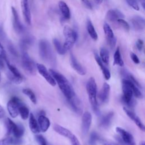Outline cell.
I'll list each match as a JSON object with an SVG mask.
<instances>
[{"instance_id": "30", "label": "cell", "mask_w": 145, "mask_h": 145, "mask_svg": "<svg viewBox=\"0 0 145 145\" xmlns=\"http://www.w3.org/2000/svg\"><path fill=\"white\" fill-rule=\"evenodd\" d=\"M53 43L56 51L59 54L63 55L66 53V50L63 48V45H62L61 42L57 39H54L53 40Z\"/></svg>"}, {"instance_id": "43", "label": "cell", "mask_w": 145, "mask_h": 145, "mask_svg": "<svg viewBox=\"0 0 145 145\" xmlns=\"http://www.w3.org/2000/svg\"><path fill=\"white\" fill-rule=\"evenodd\" d=\"M69 139L72 145H81L79 140L74 134H72L71 137L69 138Z\"/></svg>"}, {"instance_id": "26", "label": "cell", "mask_w": 145, "mask_h": 145, "mask_svg": "<svg viewBox=\"0 0 145 145\" xmlns=\"http://www.w3.org/2000/svg\"><path fill=\"white\" fill-rule=\"evenodd\" d=\"M54 130L61 135H62L66 138H70L73 134L69 129L57 124H54L53 126Z\"/></svg>"}, {"instance_id": "46", "label": "cell", "mask_w": 145, "mask_h": 145, "mask_svg": "<svg viewBox=\"0 0 145 145\" xmlns=\"http://www.w3.org/2000/svg\"><path fill=\"white\" fill-rule=\"evenodd\" d=\"M0 58L1 59H4L5 60L7 59L6 52L3 49V47L2 46V44L0 42Z\"/></svg>"}, {"instance_id": "25", "label": "cell", "mask_w": 145, "mask_h": 145, "mask_svg": "<svg viewBox=\"0 0 145 145\" xmlns=\"http://www.w3.org/2000/svg\"><path fill=\"white\" fill-rule=\"evenodd\" d=\"M58 7L59 10L62 14V16L66 20H68L70 18V11L67 5L62 1H60L58 2Z\"/></svg>"}, {"instance_id": "9", "label": "cell", "mask_w": 145, "mask_h": 145, "mask_svg": "<svg viewBox=\"0 0 145 145\" xmlns=\"http://www.w3.org/2000/svg\"><path fill=\"white\" fill-rule=\"evenodd\" d=\"M36 66L39 73L47 81V82L50 85L55 86L56 82L53 77L52 76L49 71L47 70L46 67L41 63H37Z\"/></svg>"}, {"instance_id": "32", "label": "cell", "mask_w": 145, "mask_h": 145, "mask_svg": "<svg viewBox=\"0 0 145 145\" xmlns=\"http://www.w3.org/2000/svg\"><path fill=\"white\" fill-rule=\"evenodd\" d=\"M100 57L104 63L108 64L109 59V51L105 48H101L100 51Z\"/></svg>"}, {"instance_id": "36", "label": "cell", "mask_w": 145, "mask_h": 145, "mask_svg": "<svg viewBox=\"0 0 145 145\" xmlns=\"http://www.w3.org/2000/svg\"><path fill=\"white\" fill-rule=\"evenodd\" d=\"M22 92L24 94H25V95H27L29 99H30V100L33 103V104H36V97L35 95V93H33V92L29 88H24L22 90Z\"/></svg>"}, {"instance_id": "34", "label": "cell", "mask_w": 145, "mask_h": 145, "mask_svg": "<svg viewBox=\"0 0 145 145\" xmlns=\"http://www.w3.org/2000/svg\"><path fill=\"white\" fill-rule=\"evenodd\" d=\"M6 62V64H7V67L8 69H9L10 70V72L13 75L18 76V77H20V78H23L22 75L21 74V73L19 72V71L18 70V69L15 67L14 66V65H11L10 63V62H8V61L6 59H5Z\"/></svg>"}, {"instance_id": "31", "label": "cell", "mask_w": 145, "mask_h": 145, "mask_svg": "<svg viewBox=\"0 0 145 145\" xmlns=\"http://www.w3.org/2000/svg\"><path fill=\"white\" fill-rule=\"evenodd\" d=\"M19 114L20 115V117L23 120H27L29 117V111L28 108L23 104H22L19 108Z\"/></svg>"}, {"instance_id": "44", "label": "cell", "mask_w": 145, "mask_h": 145, "mask_svg": "<svg viewBox=\"0 0 145 145\" xmlns=\"http://www.w3.org/2000/svg\"><path fill=\"white\" fill-rule=\"evenodd\" d=\"M82 4L88 9L92 10L93 8V5L90 0H81Z\"/></svg>"}, {"instance_id": "35", "label": "cell", "mask_w": 145, "mask_h": 145, "mask_svg": "<svg viewBox=\"0 0 145 145\" xmlns=\"http://www.w3.org/2000/svg\"><path fill=\"white\" fill-rule=\"evenodd\" d=\"M24 133V127L21 123L17 124L16 128L12 134L14 137L16 138H21Z\"/></svg>"}, {"instance_id": "16", "label": "cell", "mask_w": 145, "mask_h": 145, "mask_svg": "<svg viewBox=\"0 0 145 145\" xmlns=\"http://www.w3.org/2000/svg\"><path fill=\"white\" fill-rule=\"evenodd\" d=\"M130 22L134 29L136 31H142L145 27V20L142 16H135L131 19Z\"/></svg>"}, {"instance_id": "24", "label": "cell", "mask_w": 145, "mask_h": 145, "mask_svg": "<svg viewBox=\"0 0 145 145\" xmlns=\"http://www.w3.org/2000/svg\"><path fill=\"white\" fill-rule=\"evenodd\" d=\"M21 138L8 137L0 139V145H20L22 144Z\"/></svg>"}, {"instance_id": "18", "label": "cell", "mask_w": 145, "mask_h": 145, "mask_svg": "<svg viewBox=\"0 0 145 145\" xmlns=\"http://www.w3.org/2000/svg\"><path fill=\"white\" fill-rule=\"evenodd\" d=\"M123 109L125 113L127 114V116L131 120H133L134 123L136 124V125L142 131L145 130V127L144 124L142 122L141 120L139 119V118L135 114L134 112H133L132 110L129 109L128 108L126 107H123Z\"/></svg>"}, {"instance_id": "23", "label": "cell", "mask_w": 145, "mask_h": 145, "mask_svg": "<svg viewBox=\"0 0 145 145\" xmlns=\"http://www.w3.org/2000/svg\"><path fill=\"white\" fill-rule=\"evenodd\" d=\"M113 116L114 113L113 112H110L103 116L100 120V126L103 128H108L112 122Z\"/></svg>"}, {"instance_id": "52", "label": "cell", "mask_w": 145, "mask_h": 145, "mask_svg": "<svg viewBox=\"0 0 145 145\" xmlns=\"http://www.w3.org/2000/svg\"><path fill=\"white\" fill-rule=\"evenodd\" d=\"M4 67V64L2 61V59L0 58V69H3Z\"/></svg>"}, {"instance_id": "22", "label": "cell", "mask_w": 145, "mask_h": 145, "mask_svg": "<svg viewBox=\"0 0 145 145\" xmlns=\"http://www.w3.org/2000/svg\"><path fill=\"white\" fill-rule=\"evenodd\" d=\"M29 127L31 131L34 134H37L40 132L37 121L32 113H30L29 115Z\"/></svg>"}, {"instance_id": "28", "label": "cell", "mask_w": 145, "mask_h": 145, "mask_svg": "<svg viewBox=\"0 0 145 145\" xmlns=\"http://www.w3.org/2000/svg\"><path fill=\"white\" fill-rule=\"evenodd\" d=\"M87 30L89 35L93 40L96 41L97 40V34L91 21L89 19H88L87 22Z\"/></svg>"}, {"instance_id": "6", "label": "cell", "mask_w": 145, "mask_h": 145, "mask_svg": "<svg viewBox=\"0 0 145 145\" xmlns=\"http://www.w3.org/2000/svg\"><path fill=\"white\" fill-rule=\"evenodd\" d=\"M22 65L23 68L27 73L31 75L35 74L36 66L25 51L22 52Z\"/></svg>"}, {"instance_id": "13", "label": "cell", "mask_w": 145, "mask_h": 145, "mask_svg": "<svg viewBox=\"0 0 145 145\" xmlns=\"http://www.w3.org/2000/svg\"><path fill=\"white\" fill-rule=\"evenodd\" d=\"M20 5L22 8V11L25 22L28 24H31V15L29 7L28 0H20Z\"/></svg>"}, {"instance_id": "49", "label": "cell", "mask_w": 145, "mask_h": 145, "mask_svg": "<svg viewBox=\"0 0 145 145\" xmlns=\"http://www.w3.org/2000/svg\"><path fill=\"white\" fill-rule=\"evenodd\" d=\"M5 116V111L3 108L0 105V119L4 118Z\"/></svg>"}, {"instance_id": "53", "label": "cell", "mask_w": 145, "mask_h": 145, "mask_svg": "<svg viewBox=\"0 0 145 145\" xmlns=\"http://www.w3.org/2000/svg\"><path fill=\"white\" fill-rule=\"evenodd\" d=\"M140 145H145L144 142H142L140 143Z\"/></svg>"}, {"instance_id": "8", "label": "cell", "mask_w": 145, "mask_h": 145, "mask_svg": "<svg viewBox=\"0 0 145 145\" xmlns=\"http://www.w3.org/2000/svg\"><path fill=\"white\" fill-rule=\"evenodd\" d=\"M116 131L117 133L120 135L118 139L120 141L126 145H135V142L133 136L128 131H127L124 129L117 127L116 128Z\"/></svg>"}, {"instance_id": "12", "label": "cell", "mask_w": 145, "mask_h": 145, "mask_svg": "<svg viewBox=\"0 0 145 145\" xmlns=\"http://www.w3.org/2000/svg\"><path fill=\"white\" fill-rule=\"evenodd\" d=\"M11 11H12V17H13L14 28L17 33H21L24 31V28L19 20V15L17 12V11L14 7H11Z\"/></svg>"}, {"instance_id": "33", "label": "cell", "mask_w": 145, "mask_h": 145, "mask_svg": "<svg viewBox=\"0 0 145 145\" xmlns=\"http://www.w3.org/2000/svg\"><path fill=\"white\" fill-rule=\"evenodd\" d=\"M128 79V82L129 83V85L133 91V95L137 98H142V93L140 92V91L139 90V89L138 88V87L137 86H136L132 81H131L130 79Z\"/></svg>"}, {"instance_id": "41", "label": "cell", "mask_w": 145, "mask_h": 145, "mask_svg": "<svg viewBox=\"0 0 145 145\" xmlns=\"http://www.w3.org/2000/svg\"><path fill=\"white\" fill-rule=\"evenodd\" d=\"M127 4L131 7L133 9L139 11V6L137 0H125Z\"/></svg>"}, {"instance_id": "50", "label": "cell", "mask_w": 145, "mask_h": 145, "mask_svg": "<svg viewBox=\"0 0 145 145\" xmlns=\"http://www.w3.org/2000/svg\"><path fill=\"white\" fill-rule=\"evenodd\" d=\"M93 1L97 5H100L103 1V0H93Z\"/></svg>"}, {"instance_id": "42", "label": "cell", "mask_w": 145, "mask_h": 145, "mask_svg": "<svg viewBox=\"0 0 145 145\" xmlns=\"http://www.w3.org/2000/svg\"><path fill=\"white\" fill-rule=\"evenodd\" d=\"M35 138H36V140H37L39 145H47L46 139L42 135L37 134Z\"/></svg>"}, {"instance_id": "51", "label": "cell", "mask_w": 145, "mask_h": 145, "mask_svg": "<svg viewBox=\"0 0 145 145\" xmlns=\"http://www.w3.org/2000/svg\"><path fill=\"white\" fill-rule=\"evenodd\" d=\"M3 36V30L1 28V27H0V37L2 38Z\"/></svg>"}, {"instance_id": "38", "label": "cell", "mask_w": 145, "mask_h": 145, "mask_svg": "<svg viewBox=\"0 0 145 145\" xmlns=\"http://www.w3.org/2000/svg\"><path fill=\"white\" fill-rule=\"evenodd\" d=\"M99 135L95 131H93L91 133L89 138V144L90 145H95L97 141L99 140Z\"/></svg>"}, {"instance_id": "48", "label": "cell", "mask_w": 145, "mask_h": 145, "mask_svg": "<svg viewBox=\"0 0 145 145\" xmlns=\"http://www.w3.org/2000/svg\"><path fill=\"white\" fill-rule=\"evenodd\" d=\"M100 142L102 144V145H120L117 143H114L112 142H110V141H108L106 140H104V139H101Z\"/></svg>"}, {"instance_id": "54", "label": "cell", "mask_w": 145, "mask_h": 145, "mask_svg": "<svg viewBox=\"0 0 145 145\" xmlns=\"http://www.w3.org/2000/svg\"><path fill=\"white\" fill-rule=\"evenodd\" d=\"M1 80V72H0V82Z\"/></svg>"}, {"instance_id": "27", "label": "cell", "mask_w": 145, "mask_h": 145, "mask_svg": "<svg viewBox=\"0 0 145 145\" xmlns=\"http://www.w3.org/2000/svg\"><path fill=\"white\" fill-rule=\"evenodd\" d=\"M5 124L6 128V135H10L12 134L15 131L17 124L14 122L10 118H7L5 121Z\"/></svg>"}, {"instance_id": "10", "label": "cell", "mask_w": 145, "mask_h": 145, "mask_svg": "<svg viewBox=\"0 0 145 145\" xmlns=\"http://www.w3.org/2000/svg\"><path fill=\"white\" fill-rule=\"evenodd\" d=\"M103 31L106 37V40L107 41V42L108 45L110 46V47L113 49L116 45L117 39L114 36V33L111 28V27L109 26V25L106 23H104L103 25Z\"/></svg>"}, {"instance_id": "21", "label": "cell", "mask_w": 145, "mask_h": 145, "mask_svg": "<svg viewBox=\"0 0 145 145\" xmlns=\"http://www.w3.org/2000/svg\"><path fill=\"white\" fill-rule=\"evenodd\" d=\"M34 41L35 38L32 36H26L23 37L20 41V46L22 52H26V50L33 45Z\"/></svg>"}, {"instance_id": "29", "label": "cell", "mask_w": 145, "mask_h": 145, "mask_svg": "<svg viewBox=\"0 0 145 145\" xmlns=\"http://www.w3.org/2000/svg\"><path fill=\"white\" fill-rule=\"evenodd\" d=\"M113 65H118L120 66H123L124 65L123 61L121 57L120 48L118 47L116 50L114 54V61Z\"/></svg>"}, {"instance_id": "2", "label": "cell", "mask_w": 145, "mask_h": 145, "mask_svg": "<svg viewBox=\"0 0 145 145\" xmlns=\"http://www.w3.org/2000/svg\"><path fill=\"white\" fill-rule=\"evenodd\" d=\"M39 51L40 57L43 61L51 65H55L56 56L48 41L41 40L39 42Z\"/></svg>"}, {"instance_id": "5", "label": "cell", "mask_w": 145, "mask_h": 145, "mask_svg": "<svg viewBox=\"0 0 145 145\" xmlns=\"http://www.w3.org/2000/svg\"><path fill=\"white\" fill-rule=\"evenodd\" d=\"M122 88L123 92V96H122V101L128 106H133L135 103L133 99V93L127 79H123L122 80Z\"/></svg>"}, {"instance_id": "1", "label": "cell", "mask_w": 145, "mask_h": 145, "mask_svg": "<svg viewBox=\"0 0 145 145\" xmlns=\"http://www.w3.org/2000/svg\"><path fill=\"white\" fill-rule=\"evenodd\" d=\"M49 72L54 79L56 83L58 84L60 90L63 93L67 100L76 96L71 84L63 75L53 69H49Z\"/></svg>"}, {"instance_id": "37", "label": "cell", "mask_w": 145, "mask_h": 145, "mask_svg": "<svg viewBox=\"0 0 145 145\" xmlns=\"http://www.w3.org/2000/svg\"><path fill=\"white\" fill-rule=\"evenodd\" d=\"M7 77L10 80H11L12 83L16 84H20L23 80V78H20V77H18L14 75H13L12 74H11L10 72L7 73Z\"/></svg>"}, {"instance_id": "3", "label": "cell", "mask_w": 145, "mask_h": 145, "mask_svg": "<svg viewBox=\"0 0 145 145\" xmlns=\"http://www.w3.org/2000/svg\"><path fill=\"white\" fill-rule=\"evenodd\" d=\"M86 89L89 101L92 106V108L94 112L99 115L100 111L97 100V85L95 80L93 77H91L88 79L86 85Z\"/></svg>"}, {"instance_id": "40", "label": "cell", "mask_w": 145, "mask_h": 145, "mask_svg": "<svg viewBox=\"0 0 145 145\" xmlns=\"http://www.w3.org/2000/svg\"><path fill=\"white\" fill-rule=\"evenodd\" d=\"M117 22L127 32H128L130 29V25L128 23L125 21L123 19H119L117 20Z\"/></svg>"}, {"instance_id": "7", "label": "cell", "mask_w": 145, "mask_h": 145, "mask_svg": "<svg viewBox=\"0 0 145 145\" xmlns=\"http://www.w3.org/2000/svg\"><path fill=\"white\" fill-rule=\"evenodd\" d=\"M23 104L22 101L16 96L12 97L7 104V108L10 116L16 118L19 114V108Z\"/></svg>"}, {"instance_id": "19", "label": "cell", "mask_w": 145, "mask_h": 145, "mask_svg": "<svg viewBox=\"0 0 145 145\" xmlns=\"http://www.w3.org/2000/svg\"><path fill=\"white\" fill-rule=\"evenodd\" d=\"M37 122L40 131L43 133H45L48 130L50 125L49 120L44 114H41L39 116Z\"/></svg>"}, {"instance_id": "4", "label": "cell", "mask_w": 145, "mask_h": 145, "mask_svg": "<svg viewBox=\"0 0 145 145\" xmlns=\"http://www.w3.org/2000/svg\"><path fill=\"white\" fill-rule=\"evenodd\" d=\"M63 32L65 39L63 46L65 49L67 51L70 50L74 45L77 40L78 34L75 31L68 25L65 26Z\"/></svg>"}, {"instance_id": "14", "label": "cell", "mask_w": 145, "mask_h": 145, "mask_svg": "<svg viewBox=\"0 0 145 145\" xmlns=\"http://www.w3.org/2000/svg\"><path fill=\"white\" fill-rule=\"evenodd\" d=\"M124 15L117 9H110L106 14V19L110 22H115L119 19H123Z\"/></svg>"}, {"instance_id": "45", "label": "cell", "mask_w": 145, "mask_h": 145, "mask_svg": "<svg viewBox=\"0 0 145 145\" xmlns=\"http://www.w3.org/2000/svg\"><path fill=\"white\" fill-rule=\"evenodd\" d=\"M130 58L132 59V61L136 64H138L140 62L139 59L138 57V56L133 52L130 53Z\"/></svg>"}, {"instance_id": "17", "label": "cell", "mask_w": 145, "mask_h": 145, "mask_svg": "<svg viewBox=\"0 0 145 145\" xmlns=\"http://www.w3.org/2000/svg\"><path fill=\"white\" fill-rule=\"evenodd\" d=\"M110 90V87L109 84L105 82L104 83L101 90L97 95L100 101L102 103H104L108 101Z\"/></svg>"}, {"instance_id": "47", "label": "cell", "mask_w": 145, "mask_h": 145, "mask_svg": "<svg viewBox=\"0 0 145 145\" xmlns=\"http://www.w3.org/2000/svg\"><path fill=\"white\" fill-rule=\"evenodd\" d=\"M136 46H137V49L139 51H141L143 49V40H141V39H138L137 41Z\"/></svg>"}, {"instance_id": "11", "label": "cell", "mask_w": 145, "mask_h": 145, "mask_svg": "<svg viewBox=\"0 0 145 145\" xmlns=\"http://www.w3.org/2000/svg\"><path fill=\"white\" fill-rule=\"evenodd\" d=\"M92 117L91 113L88 111L84 112L82 116V132L84 135H86L89 130L92 122Z\"/></svg>"}, {"instance_id": "39", "label": "cell", "mask_w": 145, "mask_h": 145, "mask_svg": "<svg viewBox=\"0 0 145 145\" xmlns=\"http://www.w3.org/2000/svg\"><path fill=\"white\" fill-rule=\"evenodd\" d=\"M94 57H95V60H96L97 63L98 64V65H99V66H100V67L101 68L102 71H103L104 70H105V69H107V67L104 65V63L102 62V61H101V59L100 56H99L96 53H95L94 54Z\"/></svg>"}, {"instance_id": "15", "label": "cell", "mask_w": 145, "mask_h": 145, "mask_svg": "<svg viewBox=\"0 0 145 145\" xmlns=\"http://www.w3.org/2000/svg\"><path fill=\"white\" fill-rule=\"evenodd\" d=\"M70 65L71 67L77 73H78L80 75H84L86 74V70L78 61L72 53L70 54Z\"/></svg>"}, {"instance_id": "20", "label": "cell", "mask_w": 145, "mask_h": 145, "mask_svg": "<svg viewBox=\"0 0 145 145\" xmlns=\"http://www.w3.org/2000/svg\"><path fill=\"white\" fill-rule=\"evenodd\" d=\"M67 101L74 112H76L77 114H80L82 113V108L80 101L76 96L70 100H67Z\"/></svg>"}]
</instances>
